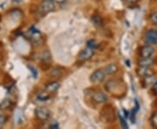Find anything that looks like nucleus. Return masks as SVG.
<instances>
[{"label": "nucleus", "instance_id": "nucleus-21", "mask_svg": "<svg viewBox=\"0 0 157 129\" xmlns=\"http://www.w3.org/2000/svg\"><path fill=\"white\" fill-rule=\"evenodd\" d=\"M6 121V117L4 114H0V128L5 125Z\"/></svg>", "mask_w": 157, "mask_h": 129}, {"label": "nucleus", "instance_id": "nucleus-23", "mask_svg": "<svg viewBox=\"0 0 157 129\" xmlns=\"http://www.w3.org/2000/svg\"><path fill=\"white\" fill-rule=\"evenodd\" d=\"M54 3H58V4H63V3H66L67 0H52Z\"/></svg>", "mask_w": 157, "mask_h": 129}, {"label": "nucleus", "instance_id": "nucleus-8", "mask_svg": "<svg viewBox=\"0 0 157 129\" xmlns=\"http://www.w3.org/2000/svg\"><path fill=\"white\" fill-rule=\"evenodd\" d=\"M94 50H93V49H91L89 47H86V49L82 51L80 53H79V55H78V58H79V59L80 60H88L90 59L93 55H94Z\"/></svg>", "mask_w": 157, "mask_h": 129}, {"label": "nucleus", "instance_id": "nucleus-9", "mask_svg": "<svg viewBox=\"0 0 157 129\" xmlns=\"http://www.w3.org/2000/svg\"><path fill=\"white\" fill-rule=\"evenodd\" d=\"M118 66L116 64H109L104 69V72L106 75H113L118 72Z\"/></svg>", "mask_w": 157, "mask_h": 129}, {"label": "nucleus", "instance_id": "nucleus-12", "mask_svg": "<svg viewBox=\"0 0 157 129\" xmlns=\"http://www.w3.org/2000/svg\"><path fill=\"white\" fill-rule=\"evenodd\" d=\"M64 74V70L60 67L53 68L50 72V76L53 78H60Z\"/></svg>", "mask_w": 157, "mask_h": 129}, {"label": "nucleus", "instance_id": "nucleus-7", "mask_svg": "<svg viewBox=\"0 0 157 129\" xmlns=\"http://www.w3.org/2000/svg\"><path fill=\"white\" fill-rule=\"evenodd\" d=\"M154 52H155L154 48L150 45H147L141 47L140 54V57H142V58H151L154 54Z\"/></svg>", "mask_w": 157, "mask_h": 129}, {"label": "nucleus", "instance_id": "nucleus-1", "mask_svg": "<svg viewBox=\"0 0 157 129\" xmlns=\"http://www.w3.org/2000/svg\"><path fill=\"white\" fill-rule=\"evenodd\" d=\"M40 11H42L44 14L52 12L55 10V5L52 0H43L40 4L39 7Z\"/></svg>", "mask_w": 157, "mask_h": 129}, {"label": "nucleus", "instance_id": "nucleus-2", "mask_svg": "<svg viewBox=\"0 0 157 129\" xmlns=\"http://www.w3.org/2000/svg\"><path fill=\"white\" fill-rule=\"evenodd\" d=\"M144 40L147 45H156L157 44V31L148 30L145 33Z\"/></svg>", "mask_w": 157, "mask_h": 129}, {"label": "nucleus", "instance_id": "nucleus-15", "mask_svg": "<svg viewBox=\"0 0 157 129\" xmlns=\"http://www.w3.org/2000/svg\"><path fill=\"white\" fill-rule=\"evenodd\" d=\"M15 120L17 124H20L23 122V113L21 110H17V112H15Z\"/></svg>", "mask_w": 157, "mask_h": 129}, {"label": "nucleus", "instance_id": "nucleus-27", "mask_svg": "<svg viewBox=\"0 0 157 129\" xmlns=\"http://www.w3.org/2000/svg\"><path fill=\"white\" fill-rule=\"evenodd\" d=\"M154 62H155V63H156V64H157V58H156V59H155V61H154Z\"/></svg>", "mask_w": 157, "mask_h": 129}, {"label": "nucleus", "instance_id": "nucleus-13", "mask_svg": "<svg viewBox=\"0 0 157 129\" xmlns=\"http://www.w3.org/2000/svg\"><path fill=\"white\" fill-rule=\"evenodd\" d=\"M92 21L97 27H101L103 25V19L100 15H94L92 17Z\"/></svg>", "mask_w": 157, "mask_h": 129}, {"label": "nucleus", "instance_id": "nucleus-6", "mask_svg": "<svg viewBox=\"0 0 157 129\" xmlns=\"http://www.w3.org/2000/svg\"><path fill=\"white\" fill-rule=\"evenodd\" d=\"M137 73L140 77L142 78H147L154 75V71L152 70L150 66H140L137 69Z\"/></svg>", "mask_w": 157, "mask_h": 129}, {"label": "nucleus", "instance_id": "nucleus-19", "mask_svg": "<svg viewBox=\"0 0 157 129\" xmlns=\"http://www.w3.org/2000/svg\"><path fill=\"white\" fill-rule=\"evenodd\" d=\"M138 1H139V0H124V2H125L128 6H135V5H136V4L138 3Z\"/></svg>", "mask_w": 157, "mask_h": 129}, {"label": "nucleus", "instance_id": "nucleus-22", "mask_svg": "<svg viewBox=\"0 0 157 129\" xmlns=\"http://www.w3.org/2000/svg\"><path fill=\"white\" fill-rule=\"evenodd\" d=\"M119 118H120V120H121V126H122V127L123 128H128V123L125 121V120L122 118V116H119Z\"/></svg>", "mask_w": 157, "mask_h": 129}, {"label": "nucleus", "instance_id": "nucleus-3", "mask_svg": "<svg viewBox=\"0 0 157 129\" xmlns=\"http://www.w3.org/2000/svg\"><path fill=\"white\" fill-rule=\"evenodd\" d=\"M105 76H106V74H105L104 70H96L90 76V80L95 84L101 83L102 81H104Z\"/></svg>", "mask_w": 157, "mask_h": 129}, {"label": "nucleus", "instance_id": "nucleus-20", "mask_svg": "<svg viewBox=\"0 0 157 129\" xmlns=\"http://www.w3.org/2000/svg\"><path fill=\"white\" fill-rule=\"evenodd\" d=\"M48 98H49V96L47 95L46 93H45V94L41 93V94H39V95L38 96V99H39L40 101H45L46 100H48Z\"/></svg>", "mask_w": 157, "mask_h": 129}, {"label": "nucleus", "instance_id": "nucleus-11", "mask_svg": "<svg viewBox=\"0 0 157 129\" xmlns=\"http://www.w3.org/2000/svg\"><path fill=\"white\" fill-rule=\"evenodd\" d=\"M59 86H60V84L58 82H51L48 85H46L45 90L48 93H55L57 90L59 88Z\"/></svg>", "mask_w": 157, "mask_h": 129}, {"label": "nucleus", "instance_id": "nucleus-24", "mask_svg": "<svg viewBox=\"0 0 157 129\" xmlns=\"http://www.w3.org/2000/svg\"><path fill=\"white\" fill-rule=\"evenodd\" d=\"M29 69L33 71V76H34V77H36V76H37V73H36L37 72L35 71V69H34V68H33V67H31V66H29Z\"/></svg>", "mask_w": 157, "mask_h": 129}, {"label": "nucleus", "instance_id": "nucleus-5", "mask_svg": "<svg viewBox=\"0 0 157 129\" xmlns=\"http://www.w3.org/2000/svg\"><path fill=\"white\" fill-rule=\"evenodd\" d=\"M92 98H93V101L96 103H98V104H103V103L107 102V101H108V96L102 92H95L93 94Z\"/></svg>", "mask_w": 157, "mask_h": 129}, {"label": "nucleus", "instance_id": "nucleus-14", "mask_svg": "<svg viewBox=\"0 0 157 129\" xmlns=\"http://www.w3.org/2000/svg\"><path fill=\"white\" fill-rule=\"evenodd\" d=\"M11 106V101L10 99H5L0 102V110H6Z\"/></svg>", "mask_w": 157, "mask_h": 129}, {"label": "nucleus", "instance_id": "nucleus-10", "mask_svg": "<svg viewBox=\"0 0 157 129\" xmlns=\"http://www.w3.org/2000/svg\"><path fill=\"white\" fill-rule=\"evenodd\" d=\"M154 63V59L151 58H140L139 59V66H150L152 64Z\"/></svg>", "mask_w": 157, "mask_h": 129}, {"label": "nucleus", "instance_id": "nucleus-18", "mask_svg": "<svg viewBox=\"0 0 157 129\" xmlns=\"http://www.w3.org/2000/svg\"><path fill=\"white\" fill-rule=\"evenodd\" d=\"M149 19H150V21H151L154 25H157V11L156 12L152 13L151 15H150V17H149Z\"/></svg>", "mask_w": 157, "mask_h": 129}, {"label": "nucleus", "instance_id": "nucleus-4", "mask_svg": "<svg viewBox=\"0 0 157 129\" xmlns=\"http://www.w3.org/2000/svg\"><path fill=\"white\" fill-rule=\"evenodd\" d=\"M35 114L36 117L40 120H46L50 117V111L46 107H40L35 110Z\"/></svg>", "mask_w": 157, "mask_h": 129}, {"label": "nucleus", "instance_id": "nucleus-17", "mask_svg": "<svg viewBox=\"0 0 157 129\" xmlns=\"http://www.w3.org/2000/svg\"><path fill=\"white\" fill-rule=\"evenodd\" d=\"M98 45H99L98 43L94 40H91L87 42V47H89V48L93 49V50H95L96 48L98 47Z\"/></svg>", "mask_w": 157, "mask_h": 129}, {"label": "nucleus", "instance_id": "nucleus-16", "mask_svg": "<svg viewBox=\"0 0 157 129\" xmlns=\"http://www.w3.org/2000/svg\"><path fill=\"white\" fill-rule=\"evenodd\" d=\"M150 123H151L152 127L157 128V112H155L150 118Z\"/></svg>", "mask_w": 157, "mask_h": 129}, {"label": "nucleus", "instance_id": "nucleus-26", "mask_svg": "<svg viewBox=\"0 0 157 129\" xmlns=\"http://www.w3.org/2000/svg\"><path fill=\"white\" fill-rule=\"evenodd\" d=\"M154 92H155V94L157 95V83L154 85Z\"/></svg>", "mask_w": 157, "mask_h": 129}, {"label": "nucleus", "instance_id": "nucleus-25", "mask_svg": "<svg viewBox=\"0 0 157 129\" xmlns=\"http://www.w3.org/2000/svg\"><path fill=\"white\" fill-rule=\"evenodd\" d=\"M50 127L51 128H58V127H59V124H52V125H51Z\"/></svg>", "mask_w": 157, "mask_h": 129}]
</instances>
